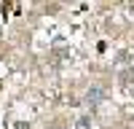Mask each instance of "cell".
<instances>
[{"label":"cell","instance_id":"1","mask_svg":"<svg viewBox=\"0 0 134 129\" xmlns=\"http://www.w3.org/2000/svg\"><path fill=\"white\" fill-rule=\"evenodd\" d=\"M102 97H105V92L99 89V86H91L88 94H86V102H88V105H99V102H102Z\"/></svg>","mask_w":134,"mask_h":129},{"label":"cell","instance_id":"2","mask_svg":"<svg viewBox=\"0 0 134 129\" xmlns=\"http://www.w3.org/2000/svg\"><path fill=\"white\" fill-rule=\"evenodd\" d=\"M88 124H91V118H88V116H81V118H78V126H81V129H88Z\"/></svg>","mask_w":134,"mask_h":129}]
</instances>
